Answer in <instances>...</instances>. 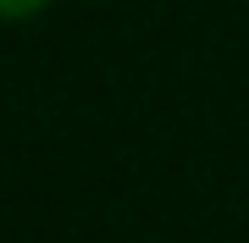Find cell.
I'll use <instances>...</instances> for the list:
<instances>
[{"mask_svg": "<svg viewBox=\"0 0 249 243\" xmlns=\"http://www.w3.org/2000/svg\"><path fill=\"white\" fill-rule=\"evenodd\" d=\"M45 6H50V0H0V17L17 22V17H34V11H45Z\"/></svg>", "mask_w": 249, "mask_h": 243, "instance_id": "1", "label": "cell"}]
</instances>
